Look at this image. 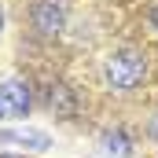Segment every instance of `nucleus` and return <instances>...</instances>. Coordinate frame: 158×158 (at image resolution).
Masks as SVG:
<instances>
[{"mask_svg":"<svg viewBox=\"0 0 158 158\" xmlns=\"http://www.w3.org/2000/svg\"><path fill=\"white\" fill-rule=\"evenodd\" d=\"M33 22H37L40 33H55L59 26H63V11H59V4H52V0H44L33 7Z\"/></svg>","mask_w":158,"mask_h":158,"instance_id":"3","label":"nucleus"},{"mask_svg":"<svg viewBox=\"0 0 158 158\" xmlns=\"http://www.w3.org/2000/svg\"><path fill=\"white\" fill-rule=\"evenodd\" d=\"M30 110V88L22 81H4L0 85V121L4 118H22Z\"/></svg>","mask_w":158,"mask_h":158,"instance_id":"2","label":"nucleus"},{"mask_svg":"<svg viewBox=\"0 0 158 158\" xmlns=\"http://www.w3.org/2000/svg\"><path fill=\"white\" fill-rule=\"evenodd\" d=\"M103 151L114 155V158H129V140H125L121 132H107V136H103Z\"/></svg>","mask_w":158,"mask_h":158,"instance_id":"5","label":"nucleus"},{"mask_svg":"<svg viewBox=\"0 0 158 158\" xmlns=\"http://www.w3.org/2000/svg\"><path fill=\"white\" fill-rule=\"evenodd\" d=\"M151 22H155V26H158V7H155V11H151Z\"/></svg>","mask_w":158,"mask_h":158,"instance_id":"7","label":"nucleus"},{"mask_svg":"<svg viewBox=\"0 0 158 158\" xmlns=\"http://www.w3.org/2000/svg\"><path fill=\"white\" fill-rule=\"evenodd\" d=\"M151 136H155V140H158V118L151 121Z\"/></svg>","mask_w":158,"mask_h":158,"instance_id":"6","label":"nucleus"},{"mask_svg":"<svg viewBox=\"0 0 158 158\" xmlns=\"http://www.w3.org/2000/svg\"><path fill=\"white\" fill-rule=\"evenodd\" d=\"M0 158H19V155H0Z\"/></svg>","mask_w":158,"mask_h":158,"instance_id":"8","label":"nucleus"},{"mask_svg":"<svg viewBox=\"0 0 158 158\" xmlns=\"http://www.w3.org/2000/svg\"><path fill=\"white\" fill-rule=\"evenodd\" d=\"M0 26H4V11H0Z\"/></svg>","mask_w":158,"mask_h":158,"instance_id":"9","label":"nucleus"},{"mask_svg":"<svg viewBox=\"0 0 158 158\" xmlns=\"http://www.w3.org/2000/svg\"><path fill=\"white\" fill-rule=\"evenodd\" d=\"M143 74H147V63H143V55L132 52V48L110 55V63H107V81H110L114 88H132L136 81H143Z\"/></svg>","mask_w":158,"mask_h":158,"instance_id":"1","label":"nucleus"},{"mask_svg":"<svg viewBox=\"0 0 158 158\" xmlns=\"http://www.w3.org/2000/svg\"><path fill=\"white\" fill-rule=\"evenodd\" d=\"M0 140H15V143H30V147H48V136H40V132H15V129H4Z\"/></svg>","mask_w":158,"mask_h":158,"instance_id":"4","label":"nucleus"}]
</instances>
